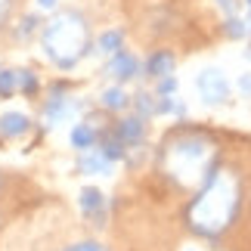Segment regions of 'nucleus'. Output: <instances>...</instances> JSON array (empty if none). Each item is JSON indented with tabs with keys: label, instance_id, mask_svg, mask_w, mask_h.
Wrapping results in <instances>:
<instances>
[{
	"label": "nucleus",
	"instance_id": "f03ea898",
	"mask_svg": "<svg viewBox=\"0 0 251 251\" xmlns=\"http://www.w3.org/2000/svg\"><path fill=\"white\" fill-rule=\"evenodd\" d=\"M158 165H161V174L174 180V186L189 189V186H201V180L217 168V152L208 133L186 127V130H177L161 146Z\"/></svg>",
	"mask_w": 251,
	"mask_h": 251
},
{
	"label": "nucleus",
	"instance_id": "20e7f679",
	"mask_svg": "<svg viewBox=\"0 0 251 251\" xmlns=\"http://www.w3.org/2000/svg\"><path fill=\"white\" fill-rule=\"evenodd\" d=\"M196 87H199L201 102L208 105H224L229 100V81L220 69H201L196 78Z\"/></svg>",
	"mask_w": 251,
	"mask_h": 251
},
{
	"label": "nucleus",
	"instance_id": "f3484780",
	"mask_svg": "<svg viewBox=\"0 0 251 251\" xmlns=\"http://www.w3.org/2000/svg\"><path fill=\"white\" fill-rule=\"evenodd\" d=\"M224 31L229 41H242V37H248L251 31V25L245 22V19H239V16H226V22H224Z\"/></svg>",
	"mask_w": 251,
	"mask_h": 251
},
{
	"label": "nucleus",
	"instance_id": "f8f14e48",
	"mask_svg": "<svg viewBox=\"0 0 251 251\" xmlns=\"http://www.w3.org/2000/svg\"><path fill=\"white\" fill-rule=\"evenodd\" d=\"M127 105H130V96L124 93L121 84H115V87H109V90L102 93V109L105 112H124Z\"/></svg>",
	"mask_w": 251,
	"mask_h": 251
},
{
	"label": "nucleus",
	"instance_id": "0eeeda50",
	"mask_svg": "<svg viewBox=\"0 0 251 251\" xmlns=\"http://www.w3.org/2000/svg\"><path fill=\"white\" fill-rule=\"evenodd\" d=\"M115 133L124 140L127 149L143 146V140H146V118H140V115H127V118H121L118 124H115Z\"/></svg>",
	"mask_w": 251,
	"mask_h": 251
},
{
	"label": "nucleus",
	"instance_id": "a878e982",
	"mask_svg": "<svg viewBox=\"0 0 251 251\" xmlns=\"http://www.w3.org/2000/svg\"><path fill=\"white\" fill-rule=\"evenodd\" d=\"M245 3H248V6H251V0H245Z\"/></svg>",
	"mask_w": 251,
	"mask_h": 251
},
{
	"label": "nucleus",
	"instance_id": "bb28decb",
	"mask_svg": "<svg viewBox=\"0 0 251 251\" xmlns=\"http://www.w3.org/2000/svg\"><path fill=\"white\" fill-rule=\"evenodd\" d=\"M248 56H251V53H248Z\"/></svg>",
	"mask_w": 251,
	"mask_h": 251
},
{
	"label": "nucleus",
	"instance_id": "dca6fc26",
	"mask_svg": "<svg viewBox=\"0 0 251 251\" xmlns=\"http://www.w3.org/2000/svg\"><path fill=\"white\" fill-rule=\"evenodd\" d=\"M155 115H177V118H186V105H183L177 96H155Z\"/></svg>",
	"mask_w": 251,
	"mask_h": 251
},
{
	"label": "nucleus",
	"instance_id": "412c9836",
	"mask_svg": "<svg viewBox=\"0 0 251 251\" xmlns=\"http://www.w3.org/2000/svg\"><path fill=\"white\" fill-rule=\"evenodd\" d=\"M59 251H109L102 242H96V239H81V242H72V245H65Z\"/></svg>",
	"mask_w": 251,
	"mask_h": 251
},
{
	"label": "nucleus",
	"instance_id": "ddd939ff",
	"mask_svg": "<svg viewBox=\"0 0 251 251\" xmlns=\"http://www.w3.org/2000/svg\"><path fill=\"white\" fill-rule=\"evenodd\" d=\"M96 47H100V53H105V56H115L118 50H124V31H121V28H109L105 34H100V41H96Z\"/></svg>",
	"mask_w": 251,
	"mask_h": 251
},
{
	"label": "nucleus",
	"instance_id": "2eb2a0df",
	"mask_svg": "<svg viewBox=\"0 0 251 251\" xmlns=\"http://www.w3.org/2000/svg\"><path fill=\"white\" fill-rule=\"evenodd\" d=\"M130 105H133V112L140 115V118H155V96L146 93V90H140L137 96H130Z\"/></svg>",
	"mask_w": 251,
	"mask_h": 251
},
{
	"label": "nucleus",
	"instance_id": "7ed1b4c3",
	"mask_svg": "<svg viewBox=\"0 0 251 251\" xmlns=\"http://www.w3.org/2000/svg\"><path fill=\"white\" fill-rule=\"evenodd\" d=\"M41 47H44V56L56 65V69L72 72L84 56L93 53V31H90L87 16L81 9H75V6L59 9L50 22H44Z\"/></svg>",
	"mask_w": 251,
	"mask_h": 251
},
{
	"label": "nucleus",
	"instance_id": "39448f33",
	"mask_svg": "<svg viewBox=\"0 0 251 251\" xmlns=\"http://www.w3.org/2000/svg\"><path fill=\"white\" fill-rule=\"evenodd\" d=\"M140 59L133 56L130 50H118L115 56H109V62H105V75L109 78H115L118 84H124V81H133L140 75Z\"/></svg>",
	"mask_w": 251,
	"mask_h": 251
},
{
	"label": "nucleus",
	"instance_id": "b1692460",
	"mask_svg": "<svg viewBox=\"0 0 251 251\" xmlns=\"http://www.w3.org/2000/svg\"><path fill=\"white\" fill-rule=\"evenodd\" d=\"M239 90H242V93H248V96H251V72H245V75H239Z\"/></svg>",
	"mask_w": 251,
	"mask_h": 251
},
{
	"label": "nucleus",
	"instance_id": "1a4fd4ad",
	"mask_svg": "<svg viewBox=\"0 0 251 251\" xmlns=\"http://www.w3.org/2000/svg\"><path fill=\"white\" fill-rule=\"evenodd\" d=\"M28 130H31V121H28V115H22V112H6L3 118H0V137H6V140H19V137H25Z\"/></svg>",
	"mask_w": 251,
	"mask_h": 251
},
{
	"label": "nucleus",
	"instance_id": "9b49d317",
	"mask_svg": "<svg viewBox=\"0 0 251 251\" xmlns=\"http://www.w3.org/2000/svg\"><path fill=\"white\" fill-rule=\"evenodd\" d=\"M78 171H81V174H102V177H105V174H112V161L102 158L100 149H90V152H81Z\"/></svg>",
	"mask_w": 251,
	"mask_h": 251
},
{
	"label": "nucleus",
	"instance_id": "aec40b11",
	"mask_svg": "<svg viewBox=\"0 0 251 251\" xmlns=\"http://www.w3.org/2000/svg\"><path fill=\"white\" fill-rule=\"evenodd\" d=\"M37 90H41V81H37V75L28 72V69H22V72H19V93L37 96Z\"/></svg>",
	"mask_w": 251,
	"mask_h": 251
},
{
	"label": "nucleus",
	"instance_id": "9d476101",
	"mask_svg": "<svg viewBox=\"0 0 251 251\" xmlns=\"http://www.w3.org/2000/svg\"><path fill=\"white\" fill-rule=\"evenodd\" d=\"M69 140H72V146L78 152H90V149H96V143H100V127H93L90 121H81V124L72 127Z\"/></svg>",
	"mask_w": 251,
	"mask_h": 251
},
{
	"label": "nucleus",
	"instance_id": "393cba45",
	"mask_svg": "<svg viewBox=\"0 0 251 251\" xmlns=\"http://www.w3.org/2000/svg\"><path fill=\"white\" fill-rule=\"evenodd\" d=\"M37 6H41V9H53L56 0H37Z\"/></svg>",
	"mask_w": 251,
	"mask_h": 251
},
{
	"label": "nucleus",
	"instance_id": "a211bd4d",
	"mask_svg": "<svg viewBox=\"0 0 251 251\" xmlns=\"http://www.w3.org/2000/svg\"><path fill=\"white\" fill-rule=\"evenodd\" d=\"M16 90H19V72L3 69L0 72V100H9Z\"/></svg>",
	"mask_w": 251,
	"mask_h": 251
},
{
	"label": "nucleus",
	"instance_id": "4be33fe9",
	"mask_svg": "<svg viewBox=\"0 0 251 251\" xmlns=\"http://www.w3.org/2000/svg\"><path fill=\"white\" fill-rule=\"evenodd\" d=\"M174 93H177V78L174 75H168V78H161L155 84V96H174Z\"/></svg>",
	"mask_w": 251,
	"mask_h": 251
},
{
	"label": "nucleus",
	"instance_id": "f257e3e1",
	"mask_svg": "<svg viewBox=\"0 0 251 251\" xmlns=\"http://www.w3.org/2000/svg\"><path fill=\"white\" fill-rule=\"evenodd\" d=\"M239 211H242V183H239L236 171L217 165L192 196L186 208V224L196 236L214 242L233 226Z\"/></svg>",
	"mask_w": 251,
	"mask_h": 251
},
{
	"label": "nucleus",
	"instance_id": "6e6552de",
	"mask_svg": "<svg viewBox=\"0 0 251 251\" xmlns=\"http://www.w3.org/2000/svg\"><path fill=\"white\" fill-rule=\"evenodd\" d=\"M174 65H177V59H174L171 50H155L143 62V75L152 78V81H161V78H168V75H174Z\"/></svg>",
	"mask_w": 251,
	"mask_h": 251
},
{
	"label": "nucleus",
	"instance_id": "6ab92c4d",
	"mask_svg": "<svg viewBox=\"0 0 251 251\" xmlns=\"http://www.w3.org/2000/svg\"><path fill=\"white\" fill-rule=\"evenodd\" d=\"M16 9H19V0H0V34H6L13 28Z\"/></svg>",
	"mask_w": 251,
	"mask_h": 251
},
{
	"label": "nucleus",
	"instance_id": "5701e85b",
	"mask_svg": "<svg viewBox=\"0 0 251 251\" xmlns=\"http://www.w3.org/2000/svg\"><path fill=\"white\" fill-rule=\"evenodd\" d=\"M217 6L224 9L226 16H236L239 13V0H217Z\"/></svg>",
	"mask_w": 251,
	"mask_h": 251
},
{
	"label": "nucleus",
	"instance_id": "4468645a",
	"mask_svg": "<svg viewBox=\"0 0 251 251\" xmlns=\"http://www.w3.org/2000/svg\"><path fill=\"white\" fill-rule=\"evenodd\" d=\"M41 16H22V19H19V25H13V37H16V41H28V37H31V34H37V31H41Z\"/></svg>",
	"mask_w": 251,
	"mask_h": 251
},
{
	"label": "nucleus",
	"instance_id": "423d86ee",
	"mask_svg": "<svg viewBox=\"0 0 251 251\" xmlns=\"http://www.w3.org/2000/svg\"><path fill=\"white\" fill-rule=\"evenodd\" d=\"M81 214L90 220L96 229L105 226V217H109V211H105V196H102L96 186L81 189Z\"/></svg>",
	"mask_w": 251,
	"mask_h": 251
}]
</instances>
